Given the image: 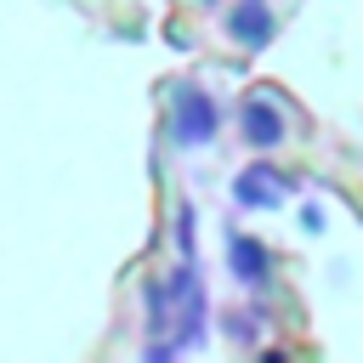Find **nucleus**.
<instances>
[{"label": "nucleus", "mask_w": 363, "mask_h": 363, "mask_svg": "<svg viewBox=\"0 0 363 363\" xmlns=\"http://www.w3.org/2000/svg\"><path fill=\"white\" fill-rule=\"evenodd\" d=\"M210 136H216V108H210V96L182 91V102H176V142H182V147H199V142H210Z\"/></svg>", "instance_id": "nucleus-1"}, {"label": "nucleus", "mask_w": 363, "mask_h": 363, "mask_svg": "<svg viewBox=\"0 0 363 363\" xmlns=\"http://www.w3.org/2000/svg\"><path fill=\"white\" fill-rule=\"evenodd\" d=\"M227 28H233V40H244V45H267V40H272V11H267L261 0H244V6L227 17Z\"/></svg>", "instance_id": "nucleus-2"}, {"label": "nucleus", "mask_w": 363, "mask_h": 363, "mask_svg": "<svg viewBox=\"0 0 363 363\" xmlns=\"http://www.w3.org/2000/svg\"><path fill=\"white\" fill-rule=\"evenodd\" d=\"M244 136H250L255 147H272V142L284 136V119L272 113V102H267V96H255V102H244Z\"/></svg>", "instance_id": "nucleus-3"}, {"label": "nucleus", "mask_w": 363, "mask_h": 363, "mask_svg": "<svg viewBox=\"0 0 363 363\" xmlns=\"http://www.w3.org/2000/svg\"><path fill=\"white\" fill-rule=\"evenodd\" d=\"M284 187H289V182H284L278 170H267V164H255V170L238 176V199H244V204H278Z\"/></svg>", "instance_id": "nucleus-4"}, {"label": "nucleus", "mask_w": 363, "mask_h": 363, "mask_svg": "<svg viewBox=\"0 0 363 363\" xmlns=\"http://www.w3.org/2000/svg\"><path fill=\"white\" fill-rule=\"evenodd\" d=\"M233 272H238L244 284H261V278H267V250H261L255 238H233Z\"/></svg>", "instance_id": "nucleus-5"}]
</instances>
